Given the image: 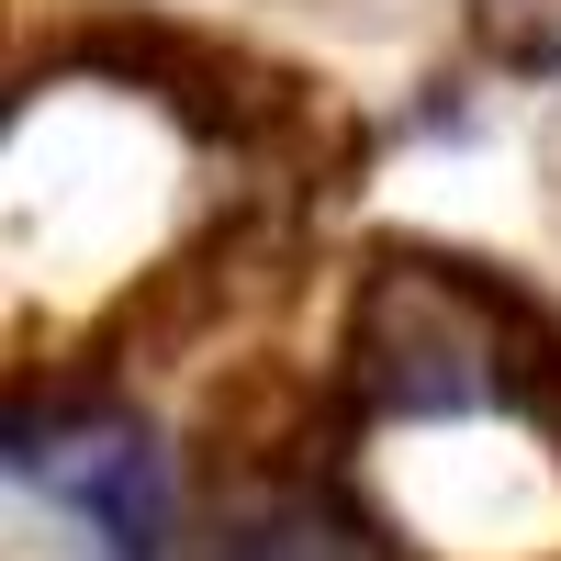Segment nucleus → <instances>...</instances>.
Returning a JSON list of instances; mask_svg holds the SVG:
<instances>
[{"mask_svg": "<svg viewBox=\"0 0 561 561\" xmlns=\"http://www.w3.org/2000/svg\"><path fill=\"white\" fill-rule=\"evenodd\" d=\"M169 561H393V550L325 494H237L203 528H180Z\"/></svg>", "mask_w": 561, "mask_h": 561, "instance_id": "f03ea898", "label": "nucleus"}, {"mask_svg": "<svg viewBox=\"0 0 561 561\" xmlns=\"http://www.w3.org/2000/svg\"><path fill=\"white\" fill-rule=\"evenodd\" d=\"M472 45L494 68H561V0H472Z\"/></svg>", "mask_w": 561, "mask_h": 561, "instance_id": "7ed1b4c3", "label": "nucleus"}, {"mask_svg": "<svg viewBox=\"0 0 561 561\" xmlns=\"http://www.w3.org/2000/svg\"><path fill=\"white\" fill-rule=\"evenodd\" d=\"M12 472L45 483V494H68L79 517H102L124 550H147V528H158V505H147V449H135L124 415H23Z\"/></svg>", "mask_w": 561, "mask_h": 561, "instance_id": "f257e3e1", "label": "nucleus"}]
</instances>
